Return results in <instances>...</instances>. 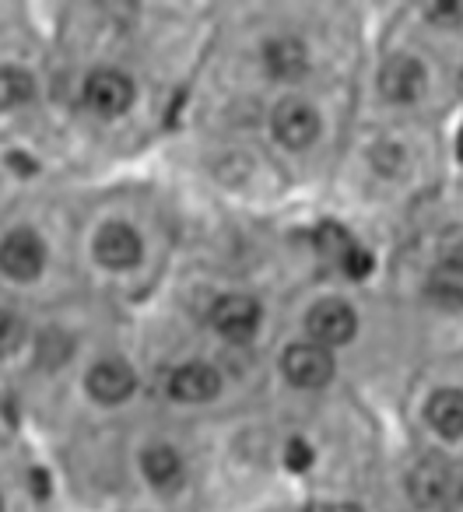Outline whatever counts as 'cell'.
Returning a JSON list of instances; mask_svg holds the SVG:
<instances>
[{"label": "cell", "mask_w": 463, "mask_h": 512, "mask_svg": "<svg viewBox=\"0 0 463 512\" xmlns=\"http://www.w3.org/2000/svg\"><path fill=\"white\" fill-rule=\"evenodd\" d=\"M379 92L390 102H414L425 92V67L407 53H397L379 71Z\"/></svg>", "instance_id": "obj_8"}, {"label": "cell", "mask_w": 463, "mask_h": 512, "mask_svg": "<svg viewBox=\"0 0 463 512\" xmlns=\"http://www.w3.org/2000/svg\"><path fill=\"white\" fill-rule=\"evenodd\" d=\"M425 15L435 18V22H456V18H460V8H456V4H435V8H428Z\"/></svg>", "instance_id": "obj_21"}, {"label": "cell", "mask_w": 463, "mask_h": 512, "mask_svg": "<svg viewBox=\"0 0 463 512\" xmlns=\"http://www.w3.org/2000/svg\"><path fill=\"white\" fill-rule=\"evenodd\" d=\"M134 369L120 358H102L92 372H88V393L99 404H120L134 393Z\"/></svg>", "instance_id": "obj_10"}, {"label": "cell", "mask_w": 463, "mask_h": 512, "mask_svg": "<svg viewBox=\"0 0 463 512\" xmlns=\"http://www.w3.org/2000/svg\"><path fill=\"white\" fill-rule=\"evenodd\" d=\"M281 365H285V376L295 386H306V390H316V386L330 383V376H334V355L313 341L292 344L285 351V362Z\"/></svg>", "instance_id": "obj_4"}, {"label": "cell", "mask_w": 463, "mask_h": 512, "mask_svg": "<svg viewBox=\"0 0 463 512\" xmlns=\"http://www.w3.org/2000/svg\"><path fill=\"white\" fill-rule=\"evenodd\" d=\"M274 137H278L285 148H309L320 134V116L309 102L302 99H285L274 109Z\"/></svg>", "instance_id": "obj_6"}, {"label": "cell", "mask_w": 463, "mask_h": 512, "mask_svg": "<svg viewBox=\"0 0 463 512\" xmlns=\"http://www.w3.org/2000/svg\"><path fill=\"white\" fill-rule=\"evenodd\" d=\"M264 60H267V71L274 78H299L306 71V46L292 36H281V39H271L264 50Z\"/></svg>", "instance_id": "obj_14"}, {"label": "cell", "mask_w": 463, "mask_h": 512, "mask_svg": "<svg viewBox=\"0 0 463 512\" xmlns=\"http://www.w3.org/2000/svg\"><path fill=\"white\" fill-rule=\"evenodd\" d=\"M144 477H148L155 488H176L183 481V460L172 446H151L148 453L141 456Z\"/></svg>", "instance_id": "obj_15"}, {"label": "cell", "mask_w": 463, "mask_h": 512, "mask_svg": "<svg viewBox=\"0 0 463 512\" xmlns=\"http://www.w3.org/2000/svg\"><path fill=\"white\" fill-rule=\"evenodd\" d=\"M316 242H320V249L327 256H337V260H341L344 253H348L351 246H355V242L348 239V232H344V228H337V225H323L320 228V235H316Z\"/></svg>", "instance_id": "obj_19"}, {"label": "cell", "mask_w": 463, "mask_h": 512, "mask_svg": "<svg viewBox=\"0 0 463 512\" xmlns=\"http://www.w3.org/2000/svg\"><path fill=\"white\" fill-rule=\"evenodd\" d=\"M411 498L421 509H435V505H449L463 498V477L456 467H449L446 460H425L414 467L411 481Z\"/></svg>", "instance_id": "obj_1"}, {"label": "cell", "mask_w": 463, "mask_h": 512, "mask_svg": "<svg viewBox=\"0 0 463 512\" xmlns=\"http://www.w3.org/2000/svg\"><path fill=\"white\" fill-rule=\"evenodd\" d=\"M341 267H344V274L348 278H369L372 274V267H376V260H372V253L369 249H362V246H351L348 253L341 256Z\"/></svg>", "instance_id": "obj_18"}, {"label": "cell", "mask_w": 463, "mask_h": 512, "mask_svg": "<svg viewBox=\"0 0 463 512\" xmlns=\"http://www.w3.org/2000/svg\"><path fill=\"white\" fill-rule=\"evenodd\" d=\"M285 463H288L292 470L313 467V449H309L302 439H292V442H288V449H285Z\"/></svg>", "instance_id": "obj_20"}, {"label": "cell", "mask_w": 463, "mask_h": 512, "mask_svg": "<svg viewBox=\"0 0 463 512\" xmlns=\"http://www.w3.org/2000/svg\"><path fill=\"white\" fill-rule=\"evenodd\" d=\"M428 425L446 439L463 435V390H435L425 407Z\"/></svg>", "instance_id": "obj_13"}, {"label": "cell", "mask_w": 463, "mask_h": 512, "mask_svg": "<svg viewBox=\"0 0 463 512\" xmlns=\"http://www.w3.org/2000/svg\"><path fill=\"white\" fill-rule=\"evenodd\" d=\"M32 99V78L22 67H0V109L22 106Z\"/></svg>", "instance_id": "obj_16"}, {"label": "cell", "mask_w": 463, "mask_h": 512, "mask_svg": "<svg viewBox=\"0 0 463 512\" xmlns=\"http://www.w3.org/2000/svg\"><path fill=\"white\" fill-rule=\"evenodd\" d=\"M46 264V246L32 228H15L0 242V271L15 281H32Z\"/></svg>", "instance_id": "obj_2"}, {"label": "cell", "mask_w": 463, "mask_h": 512, "mask_svg": "<svg viewBox=\"0 0 463 512\" xmlns=\"http://www.w3.org/2000/svg\"><path fill=\"white\" fill-rule=\"evenodd\" d=\"M428 299L442 309H463V256H449L428 274Z\"/></svg>", "instance_id": "obj_12"}, {"label": "cell", "mask_w": 463, "mask_h": 512, "mask_svg": "<svg viewBox=\"0 0 463 512\" xmlns=\"http://www.w3.org/2000/svg\"><path fill=\"white\" fill-rule=\"evenodd\" d=\"M221 390V376L204 362H190L179 365L169 376V393L183 404H204V400H214Z\"/></svg>", "instance_id": "obj_11"}, {"label": "cell", "mask_w": 463, "mask_h": 512, "mask_svg": "<svg viewBox=\"0 0 463 512\" xmlns=\"http://www.w3.org/2000/svg\"><path fill=\"white\" fill-rule=\"evenodd\" d=\"M85 102H88V109H95L99 116H120V113H127L130 102H134V81H130L127 74L102 67V71H95L92 78L85 81Z\"/></svg>", "instance_id": "obj_3"}, {"label": "cell", "mask_w": 463, "mask_h": 512, "mask_svg": "<svg viewBox=\"0 0 463 512\" xmlns=\"http://www.w3.org/2000/svg\"><path fill=\"white\" fill-rule=\"evenodd\" d=\"M355 313H351L348 302H337V299H327L320 306H313V313L306 316V330L313 337V344L320 348H330V344H348L355 337Z\"/></svg>", "instance_id": "obj_5"}, {"label": "cell", "mask_w": 463, "mask_h": 512, "mask_svg": "<svg viewBox=\"0 0 463 512\" xmlns=\"http://www.w3.org/2000/svg\"><path fill=\"white\" fill-rule=\"evenodd\" d=\"M456 155H460V162H463V130H460V137H456Z\"/></svg>", "instance_id": "obj_23"}, {"label": "cell", "mask_w": 463, "mask_h": 512, "mask_svg": "<svg viewBox=\"0 0 463 512\" xmlns=\"http://www.w3.org/2000/svg\"><path fill=\"white\" fill-rule=\"evenodd\" d=\"M95 256L113 271H127L141 260V235L123 221L102 225L99 235H95Z\"/></svg>", "instance_id": "obj_9"}, {"label": "cell", "mask_w": 463, "mask_h": 512, "mask_svg": "<svg viewBox=\"0 0 463 512\" xmlns=\"http://www.w3.org/2000/svg\"><path fill=\"white\" fill-rule=\"evenodd\" d=\"M211 323L228 341H250L260 327V306L250 295H228V299H221L214 306Z\"/></svg>", "instance_id": "obj_7"}, {"label": "cell", "mask_w": 463, "mask_h": 512, "mask_svg": "<svg viewBox=\"0 0 463 512\" xmlns=\"http://www.w3.org/2000/svg\"><path fill=\"white\" fill-rule=\"evenodd\" d=\"M306 512H362V509L351 502H313Z\"/></svg>", "instance_id": "obj_22"}, {"label": "cell", "mask_w": 463, "mask_h": 512, "mask_svg": "<svg viewBox=\"0 0 463 512\" xmlns=\"http://www.w3.org/2000/svg\"><path fill=\"white\" fill-rule=\"evenodd\" d=\"M25 337H29V330H25L22 316H15L11 309H0V358L15 355L25 344Z\"/></svg>", "instance_id": "obj_17"}]
</instances>
